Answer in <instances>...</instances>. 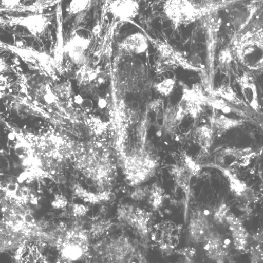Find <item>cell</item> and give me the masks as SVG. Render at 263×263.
Masks as SVG:
<instances>
[{
    "mask_svg": "<svg viewBox=\"0 0 263 263\" xmlns=\"http://www.w3.org/2000/svg\"><path fill=\"white\" fill-rule=\"evenodd\" d=\"M262 37L247 34L233 42L230 51L233 58L250 71L262 69Z\"/></svg>",
    "mask_w": 263,
    "mask_h": 263,
    "instance_id": "1",
    "label": "cell"
},
{
    "mask_svg": "<svg viewBox=\"0 0 263 263\" xmlns=\"http://www.w3.org/2000/svg\"><path fill=\"white\" fill-rule=\"evenodd\" d=\"M163 9L166 17L177 27L193 23L208 13L190 0H166Z\"/></svg>",
    "mask_w": 263,
    "mask_h": 263,
    "instance_id": "2",
    "label": "cell"
},
{
    "mask_svg": "<svg viewBox=\"0 0 263 263\" xmlns=\"http://www.w3.org/2000/svg\"><path fill=\"white\" fill-rule=\"evenodd\" d=\"M207 100L208 96L199 83L193 84L191 88H184L181 99L175 107L179 123L186 116L194 119L198 118L204 106L207 105Z\"/></svg>",
    "mask_w": 263,
    "mask_h": 263,
    "instance_id": "3",
    "label": "cell"
},
{
    "mask_svg": "<svg viewBox=\"0 0 263 263\" xmlns=\"http://www.w3.org/2000/svg\"><path fill=\"white\" fill-rule=\"evenodd\" d=\"M7 16L8 19L4 20L3 23L11 26L23 27L35 37L41 36L45 33L50 24L49 18L46 15L41 13L24 17Z\"/></svg>",
    "mask_w": 263,
    "mask_h": 263,
    "instance_id": "4",
    "label": "cell"
},
{
    "mask_svg": "<svg viewBox=\"0 0 263 263\" xmlns=\"http://www.w3.org/2000/svg\"><path fill=\"white\" fill-rule=\"evenodd\" d=\"M236 81L239 87L244 101L256 113L259 114L261 106L259 103L258 92L255 79L252 73L246 71L237 76Z\"/></svg>",
    "mask_w": 263,
    "mask_h": 263,
    "instance_id": "5",
    "label": "cell"
},
{
    "mask_svg": "<svg viewBox=\"0 0 263 263\" xmlns=\"http://www.w3.org/2000/svg\"><path fill=\"white\" fill-rule=\"evenodd\" d=\"M109 10L114 17L123 21H130L139 14L140 7L137 0H114Z\"/></svg>",
    "mask_w": 263,
    "mask_h": 263,
    "instance_id": "6",
    "label": "cell"
},
{
    "mask_svg": "<svg viewBox=\"0 0 263 263\" xmlns=\"http://www.w3.org/2000/svg\"><path fill=\"white\" fill-rule=\"evenodd\" d=\"M90 40L75 33L64 47L72 61L77 64H83L86 61V51L90 45Z\"/></svg>",
    "mask_w": 263,
    "mask_h": 263,
    "instance_id": "7",
    "label": "cell"
},
{
    "mask_svg": "<svg viewBox=\"0 0 263 263\" xmlns=\"http://www.w3.org/2000/svg\"><path fill=\"white\" fill-rule=\"evenodd\" d=\"M246 120L242 119H234L223 115L213 116L210 124L214 134L222 135L231 129L243 125Z\"/></svg>",
    "mask_w": 263,
    "mask_h": 263,
    "instance_id": "8",
    "label": "cell"
},
{
    "mask_svg": "<svg viewBox=\"0 0 263 263\" xmlns=\"http://www.w3.org/2000/svg\"><path fill=\"white\" fill-rule=\"evenodd\" d=\"M121 47L125 51L137 54L145 52L148 48L147 38L142 33L137 32L126 37Z\"/></svg>",
    "mask_w": 263,
    "mask_h": 263,
    "instance_id": "9",
    "label": "cell"
},
{
    "mask_svg": "<svg viewBox=\"0 0 263 263\" xmlns=\"http://www.w3.org/2000/svg\"><path fill=\"white\" fill-rule=\"evenodd\" d=\"M74 192L75 194L84 201L91 203L112 202L116 197L115 193L110 191H104L95 194L77 185L74 189Z\"/></svg>",
    "mask_w": 263,
    "mask_h": 263,
    "instance_id": "10",
    "label": "cell"
},
{
    "mask_svg": "<svg viewBox=\"0 0 263 263\" xmlns=\"http://www.w3.org/2000/svg\"><path fill=\"white\" fill-rule=\"evenodd\" d=\"M213 96L220 98L236 107L250 108L246 102L240 98L229 84H222L214 90Z\"/></svg>",
    "mask_w": 263,
    "mask_h": 263,
    "instance_id": "11",
    "label": "cell"
},
{
    "mask_svg": "<svg viewBox=\"0 0 263 263\" xmlns=\"http://www.w3.org/2000/svg\"><path fill=\"white\" fill-rule=\"evenodd\" d=\"M214 135V132L210 125H203L195 129L194 140L203 149L208 151L213 144Z\"/></svg>",
    "mask_w": 263,
    "mask_h": 263,
    "instance_id": "12",
    "label": "cell"
},
{
    "mask_svg": "<svg viewBox=\"0 0 263 263\" xmlns=\"http://www.w3.org/2000/svg\"><path fill=\"white\" fill-rule=\"evenodd\" d=\"M179 123L176 109L172 106H168L163 116L162 128L164 133L168 135L174 134Z\"/></svg>",
    "mask_w": 263,
    "mask_h": 263,
    "instance_id": "13",
    "label": "cell"
},
{
    "mask_svg": "<svg viewBox=\"0 0 263 263\" xmlns=\"http://www.w3.org/2000/svg\"><path fill=\"white\" fill-rule=\"evenodd\" d=\"M92 2V0H71L67 8L68 13L76 15L83 13L89 9Z\"/></svg>",
    "mask_w": 263,
    "mask_h": 263,
    "instance_id": "14",
    "label": "cell"
},
{
    "mask_svg": "<svg viewBox=\"0 0 263 263\" xmlns=\"http://www.w3.org/2000/svg\"><path fill=\"white\" fill-rule=\"evenodd\" d=\"M176 80L167 78L154 85V88L160 95L164 97L170 96L173 92Z\"/></svg>",
    "mask_w": 263,
    "mask_h": 263,
    "instance_id": "15",
    "label": "cell"
},
{
    "mask_svg": "<svg viewBox=\"0 0 263 263\" xmlns=\"http://www.w3.org/2000/svg\"><path fill=\"white\" fill-rule=\"evenodd\" d=\"M233 57L230 50H223L220 56H219L218 61L220 64L223 66H226L229 64L232 61Z\"/></svg>",
    "mask_w": 263,
    "mask_h": 263,
    "instance_id": "16",
    "label": "cell"
},
{
    "mask_svg": "<svg viewBox=\"0 0 263 263\" xmlns=\"http://www.w3.org/2000/svg\"><path fill=\"white\" fill-rule=\"evenodd\" d=\"M146 189L142 187L136 189L131 194L132 199L135 201H141L143 200L144 197H145L147 194L146 191Z\"/></svg>",
    "mask_w": 263,
    "mask_h": 263,
    "instance_id": "17",
    "label": "cell"
},
{
    "mask_svg": "<svg viewBox=\"0 0 263 263\" xmlns=\"http://www.w3.org/2000/svg\"><path fill=\"white\" fill-rule=\"evenodd\" d=\"M80 105L83 110L87 112L91 111L93 107V102L89 99H83Z\"/></svg>",
    "mask_w": 263,
    "mask_h": 263,
    "instance_id": "18",
    "label": "cell"
},
{
    "mask_svg": "<svg viewBox=\"0 0 263 263\" xmlns=\"http://www.w3.org/2000/svg\"><path fill=\"white\" fill-rule=\"evenodd\" d=\"M2 5L10 9L18 7L21 5L20 0H2Z\"/></svg>",
    "mask_w": 263,
    "mask_h": 263,
    "instance_id": "19",
    "label": "cell"
},
{
    "mask_svg": "<svg viewBox=\"0 0 263 263\" xmlns=\"http://www.w3.org/2000/svg\"><path fill=\"white\" fill-rule=\"evenodd\" d=\"M73 211L75 214L81 216L85 215L88 210L83 205L74 204L73 206Z\"/></svg>",
    "mask_w": 263,
    "mask_h": 263,
    "instance_id": "20",
    "label": "cell"
},
{
    "mask_svg": "<svg viewBox=\"0 0 263 263\" xmlns=\"http://www.w3.org/2000/svg\"><path fill=\"white\" fill-rule=\"evenodd\" d=\"M9 66L2 59L0 58V74H5L10 71Z\"/></svg>",
    "mask_w": 263,
    "mask_h": 263,
    "instance_id": "21",
    "label": "cell"
},
{
    "mask_svg": "<svg viewBox=\"0 0 263 263\" xmlns=\"http://www.w3.org/2000/svg\"><path fill=\"white\" fill-rule=\"evenodd\" d=\"M30 172H23L20 174L19 176L17 178V181L18 183H23L26 181L30 177Z\"/></svg>",
    "mask_w": 263,
    "mask_h": 263,
    "instance_id": "22",
    "label": "cell"
},
{
    "mask_svg": "<svg viewBox=\"0 0 263 263\" xmlns=\"http://www.w3.org/2000/svg\"><path fill=\"white\" fill-rule=\"evenodd\" d=\"M24 220L26 223L28 224L33 223L35 222L34 219L31 214H26L24 217Z\"/></svg>",
    "mask_w": 263,
    "mask_h": 263,
    "instance_id": "23",
    "label": "cell"
},
{
    "mask_svg": "<svg viewBox=\"0 0 263 263\" xmlns=\"http://www.w3.org/2000/svg\"><path fill=\"white\" fill-rule=\"evenodd\" d=\"M106 104V102L104 99L101 98L99 99L98 105L101 108L105 107Z\"/></svg>",
    "mask_w": 263,
    "mask_h": 263,
    "instance_id": "24",
    "label": "cell"
},
{
    "mask_svg": "<svg viewBox=\"0 0 263 263\" xmlns=\"http://www.w3.org/2000/svg\"><path fill=\"white\" fill-rule=\"evenodd\" d=\"M131 107L134 109H138L140 107V103L137 101H134L131 103Z\"/></svg>",
    "mask_w": 263,
    "mask_h": 263,
    "instance_id": "25",
    "label": "cell"
},
{
    "mask_svg": "<svg viewBox=\"0 0 263 263\" xmlns=\"http://www.w3.org/2000/svg\"><path fill=\"white\" fill-rule=\"evenodd\" d=\"M74 99L76 103L79 104H80L83 100V98L80 95L76 96Z\"/></svg>",
    "mask_w": 263,
    "mask_h": 263,
    "instance_id": "26",
    "label": "cell"
},
{
    "mask_svg": "<svg viewBox=\"0 0 263 263\" xmlns=\"http://www.w3.org/2000/svg\"><path fill=\"white\" fill-rule=\"evenodd\" d=\"M3 171L2 169H0V175H3Z\"/></svg>",
    "mask_w": 263,
    "mask_h": 263,
    "instance_id": "27",
    "label": "cell"
}]
</instances>
